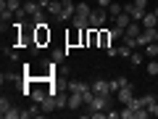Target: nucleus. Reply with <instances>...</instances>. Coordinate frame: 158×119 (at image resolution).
<instances>
[{"label":"nucleus","instance_id":"412c9836","mask_svg":"<svg viewBox=\"0 0 158 119\" xmlns=\"http://www.w3.org/2000/svg\"><path fill=\"white\" fill-rule=\"evenodd\" d=\"M118 117H121V119H135V111H132V106H124V111H118Z\"/></svg>","mask_w":158,"mask_h":119},{"label":"nucleus","instance_id":"7ed1b4c3","mask_svg":"<svg viewBox=\"0 0 158 119\" xmlns=\"http://www.w3.org/2000/svg\"><path fill=\"white\" fill-rule=\"evenodd\" d=\"M111 108V101H108V95H95L90 103V111H108Z\"/></svg>","mask_w":158,"mask_h":119},{"label":"nucleus","instance_id":"6ab92c4d","mask_svg":"<svg viewBox=\"0 0 158 119\" xmlns=\"http://www.w3.org/2000/svg\"><path fill=\"white\" fill-rule=\"evenodd\" d=\"M121 11H124V6H118V3H111V6H108V16H118V13H121Z\"/></svg>","mask_w":158,"mask_h":119},{"label":"nucleus","instance_id":"ddd939ff","mask_svg":"<svg viewBox=\"0 0 158 119\" xmlns=\"http://www.w3.org/2000/svg\"><path fill=\"white\" fill-rule=\"evenodd\" d=\"M111 42H113V40H111V32H108V29H100V40H98V45H100V48H108Z\"/></svg>","mask_w":158,"mask_h":119},{"label":"nucleus","instance_id":"4468645a","mask_svg":"<svg viewBox=\"0 0 158 119\" xmlns=\"http://www.w3.org/2000/svg\"><path fill=\"white\" fill-rule=\"evenodd\" d=\"M87 87H90V85H85V82H69L66 90H69V93H85Z\"/></svg>","mask_w":158,"mask_h":119},{"label":"nucleus","instance_id":"423d86ee","mask_svg":"<svg viewBox=\"0 0 158 119\" xmlns=\"http://www.w3.org/2000/svg\"><path fill=\"white\" fill-rule=\"evenodd\" d=\"M118 101L124 103V106H129V103L135 101V93H132V85H124L121 90H118Z\"/></svg>","mask_w":158,"mask_h":119},{"label":"nucleus","instance_id":"cd10ccee","mask_svg":"<svg viewBox=\"0 0 158 119\" xmlns=\"http://www.w3.org/2000/svg\"><path fill=\"white\" fill-rule=\"evenodd\" d=\"M106 117H108V119H116V117H118V111H113V108H108V111H106Z\"/></svg>","mask_w":158,"mask_h":119},{"label":"nucleus","instance_id":"20e7f679","mask_svg":"<svg viewBox=\"0 0 158 119\" xmlns=\"http://www.w3.org/2000/svg\"><path fill=\"white\" fill-rule=\"evenodd\" d=\"M92 93L95 95H111V82L108 79H95L92 82Z\"/></svg>","mask_w":158,"mask_h":119},{"label":"nucleus","instance_id":"72a5a7b5","mask_svg":"<svg viewBox=\"0 0 158 119\" xmlns=\"http://www.w3.org/2000/svg\"><path fill=\"white\" fill-rule=\"evenodd\" d=\"M156 98H158V95H156Z\"/></svg>","mask_w":158,"mask_h":119},{"label":"nucleus","instance_id":"a878e982","mask_svg":"<svg viewBox=\"0 0 158 119\" xmlns=\"http://www.w3.org/2000/svg\"><path fill=\"white\" fill-rule=\"evenodd\" d=\"M137 8H142V11H148V0H132Z\"/></svg>","mask_w":158,"mask_h":119},{"label":"nucleus","instance_id":"0eeeda50","mask_svg":"<svg viewBox=\"0 0 158 119\" xmlns=\"http://www.w3.org/2000/svg\"><path fill=\"white\" fill-rule=\"evenodd\" d=\"M48 13H50L53 19H61V13H63V3L61 0H50V3H48V8H45Z\"/></svg>","mask_w":158,"mask_h":119},{"label":"nucleus","instance_id":"5701e85b","mask_svg":"<svg viewBox=\"0 0 158 119\" xmlns=\"http://www.w3.org/2000/svg\"><path fill=\"white\" fill-rule=\"evenodd\" d=\"M8 108H11V101L8 98H0V114H6Z\"/></svg>","mask_w":158,"mask_h":119},{"label":"nucleus","instance_id":"9d476101","mask_svg":"<svg viewBox=\"0 0 158 119\" xmlns=\"http://www.w3.org/2000/svg\"><path fill=\"white\" fill-rule=\"evenodd\" d=\"M71 27H77V29H90V19H87V16H79V13H74Z\"/></svg>","mask_w":158,"mask_h":119},{"label":"nucleus","instance_id":"7c9ffc66","mask_svg":"<svg viewBox=\"0 0 158 119\" xmlns=\"http://www.w3.org/2000/svg\"><path fill=\"white\" fill-rule=\"evenodd\" d=\"M156 42H158V29H156Z\"/></svg>","mask_w":158,"mask_h":119},{"label":"nucleus","instance_id":"f8f14e48","mask_svg":"<svg viewBox=\"0 0 158 119\" xmlns=\"http://www.w3.org/2000/svg\"><path fill=\"white\" fill-rule=\"evenodd\" d=\"M82 103H85L82 93H69V108H79Z\"/></svg>","mask_w":158,"mask_h":119},{"label":"nucleus","instance_id":"6e6552de","mask_svg":"<svg viewBox=\"0 0 158 119\" xmlns=\"http://www.w3.org/2000/svg\"><path fill=\"white\" fill-rule=\"evenodd\" d=\"M40 106H42V114H50V111H56V108H58V98L56 95H48Z\"/></svg>","mask_w":158,"mask_h":119},{"label":"nucleus","instance_id":"2f4dec72","mask_svg":"<svg viewBox=\"0 0 158 119\" xmlns=\"http://www.w3.org/2000/svg\"><path fill=\"white\" fill-rule=\"evenodd\" d=\"M90 3H98V0H90Z\"/></svg>","mask_w":158,"mask_h":119},{"label":"nucleus","instance_id":"39448f33","mask_svg":"<svg viewBox=\"0 0 158 119\" xmlns=\"http://www.w3.org/2000/svg\"><path fill=\"white\" fill-rule=\"evenodd\" d=\"M63 3V13H61V21H71L74 13H77V3L74 0H61Z\"/></svg>","mask_w":158,"mask_h":119},{"label":"nucleus","instance_id":"2eb2a0df","mask_svg":"<svg viewBox=\"0 0 158 119\" xmlns=\"http://www.w3.org/2000/svg\"><path fill=\"white\" fill-rule=\"evenodd\" d=\"M77 13H79V16H87V19H90V13H92L90 0H87V3H77Z\"/></svg>","mask_w":158,"mask_h":119},{"label":"nucleus","instance_id":"1a4fd4ad","mask_svg":"<svg viewBox=\"0 0 158 119\" xmlns=\"http://www.w3.org/2000/svg\"><path fill=\"white\" fill-rule=\"evenodd\" d=\"M113 24H116V27H121V29H127V27L132 24V16H129L127 11H121L118 16H113Z\"/></svg>","mask_w":158,"mask_h":119},{"label":"nucleus","instance_id":"4be33fe9","mask_svg":"<svg viewBox=\"0 0 158 119\" xmlns=\"http://www.w3.org/2000/svg\"><path fill=\"white\" fill-rule=\"evenodd\" d=\"M66 56H69V51H61V48H58V51H53V61H56V64L61 61V58H66Z\"/></svg>","mask_w":158,"mask_h":119},{"label":"nucleus","instance_id":"393cba45","mask_svg":"<svg viewBox=\"0 0 158 119\" xmlns=\"http://www.w3.org/2000/svg\"><path fill=\"white\" fill-rule=\"evenodd\" d=\"M129 61L135 64V66H140V64H142V53H132V56H129Z\"/></svg>","mask_w":158,"mask_h":119},{"label":"nucleus","instance_id":"f03ea898","mask_svg":"<svg viewBox=\"0 0 158 119\" xmlns=\"http://www.w3.org/2000/svg\"><path fill=\"white\" fill-rule=\"evenodd\" d=\"M106 19H108V8H92V13H90V27L92 29H103V24H106Z\"/></svg>","mask_w":158,"mask_h":119},{"label":"nucleus","instance_id":"a211bd4d","mask_svg":"<svg viewBox=\"0 0 158 119\" xmlns=\"http://www.w3.org/2000/svg\"><path fill=\"white\" fill-rule=\"evenodd\" d=\"M145 69H148V74H150V77H156V74H158V58H150Z\"/></svg>","mask_w":158,"mask_h":119},{"label":"nucleus","instance_id":"bb28decb","mask_svg":"<svg viewBox=\"0 0 158 119\" xmlns=\"http://www.w3.org/2000/svg\"><path fill=\"white\" fill-rule=\"evenodd\" d=\"M106 53H108V56L113 58V56H118V48H113V45H108V48H106Z\"/></svg>","mask_w":158,"mask_h":119},{"label":"nucleus","instance_id":"b1692460","mask_svg":"<svg viewBox=\"0 0 158 119\" xmlns=\"http://www.w3.org/2000/svg\"><path fill=\"white\" fill-rule=\"evenodd\" d=\"M118 56L129 58V56H132V48H129V45H121V48H118Z\"/></svg>","mask_w":158,"mask_h":119},{"label":"nucleus","instance_id":"c756f323","mask_svg":"<svg viewBox=\"0 0 158 119\" xmlns=\"http://www.w3.org/2000/svg\"><path fill=\"white\" fill-rule=\"evenodd\" d=\"M98 6H100V8H108V6H111V0H98Z\"/></svg>","mask_w":158,"mask_h":119},{"label":"nucleus","instance_id":"9b49d317","mask_svg":"<svg viewBox=\"0 0 158 119\" xmlns=\"http://www.w3.org/2000/svg\"><path fill=\"white\" fill-rule=\"evenodd\" d=\"M142 27L145 29H158V16L156 13H145L142 16Z\"/></svg>","mask_w":158,"mask_h":119},{"label":"nucleus","instance_id":"dca6fc26","mask_svg":"<svg viewBox=\"0 0 158 119\" xmlns=\"http://www.w3.org/2000/svg\"><path fill=\"white\" fill-rule=\"evenodd\" d=\"M142 51H145V56H150V58H158V42H150V45H145Z\"/></svg>","mask_w":158,"mask_h":119},{"label":"nucleus","instance_id":"473e14b6","mask_svg":"<svg viewBox=\"0 0 158 119\" xmlns=\"http://www.w3.org/2000/svg\"><path fill=\"white\" fill-rule=\"evenodd\" d=\"M34 3H37V0H34Z\"/></svg>","mask_w":158,"mask_h":119},{"label":"nucleus","instance_id":"f257e3e1","mask_svg":"<svg viewBox=\"0 0 158 119\" xmlns=\"http://www.w3.org/2000/svg\"><path fill=\"white\" fill-rule=\"evenodd\" d=\"M50 42V29H48L45 21L34 24V45H48Z\"/></svg>","mask_w":158,"mask_h":119},{"label":"nucleus","instance_id":"f3484780","mask_svg":"<svg viewBox=\"0 0 158 119\" xmlns=\"http://www.w3.org/2000/svg\"><path fill=\"white\" fill-rule=\"evenodd\" d=\"M3 119H21V108H8V111L6 114H3Z\"/></svg>","mask_w":158,"mask_h":119},{"label":"nucleus","instance_id":"c85d7f7f","mask_svg":"<svg viewBox=\"0 0 158 119\" xmlns=\"http://www.w3.org/2000/svg\"><path fill=\"white\" fill-rule=\"evenodd\" d=\"M150 117H156V119H158V101L153 103V108H150Z\"/></svg>","mask_w":158,"mask_h":119},{"label":"nucleus","instance_id":"aec40b11","mask_svg":"<svg viewBox=\"0 0 158 119\" xmlns=\"http://www.w3.org/2000/svg\"><path fill=\"white\" fill-rule=\"evenodd\" d=\"M156 101H158V98H153V95H142V106H145L148 111L153 108V103H156Z\"/></svg>","mask_w":158,"mask_h":119}]
</instances>
